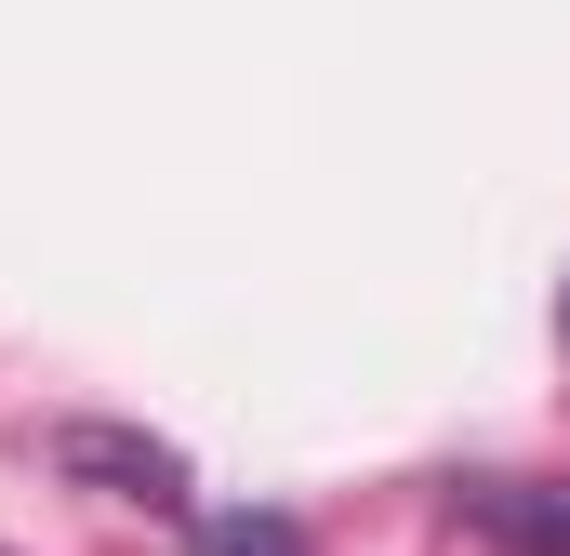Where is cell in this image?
I'll return each mask as SVG.
<instances>
[{"instance_id":"cell-3","label":"cell","mask_w":570,"mask_h":556,"mask_svg":"<svg viewBox=\"0 0 570 556\" xmlns=\"http://www.w3.org/2000/svg\"><path fill=\"white\" fill-rule=\"evenodd\" d=\"M199 556H305L292 517H199Z\"/></svg>"},{"instance_id":"cell-2","label":"cell","mask_w":570,"mask_h":556,"mask_svg":"<svg viewBox=\"0 0 570 556\" xmlns=\"http://www.w3.org/2000/svg\"><path fill=\"white\" fill-rule=\"evenodd\" d=\"M451 517L504 556H570V477H478Z\"/></svg>"},{"instance_id":"cell-1","label":"cell","mask_w":570,"mask_h":556,"mask_svg":"<svg viewBox=\"0 0 570 556\" xmlns=\"http://www.w3.org/2000/svg\"><path fill=\"white\" fill-rule=\"evenodd\" d=\"M53 477L67 490H107V504H146V517H186L199 504V477H186V450L173 437H146V424H107V411H67L53 437Z\"/></svg>"},{"instance_id":"cell-4","label":"cell","mask_w":570,"mask_h":556,"mask_svg":"<svg viewBox=\"0 0 570 556\" xmlns=\"http://www.w3.org/2000/svg\"><path fill=\"white\" fill-rule=\"evenodd\" d=\"M558 318H570V291H558Z\"/></svg>"}]
</instances>
